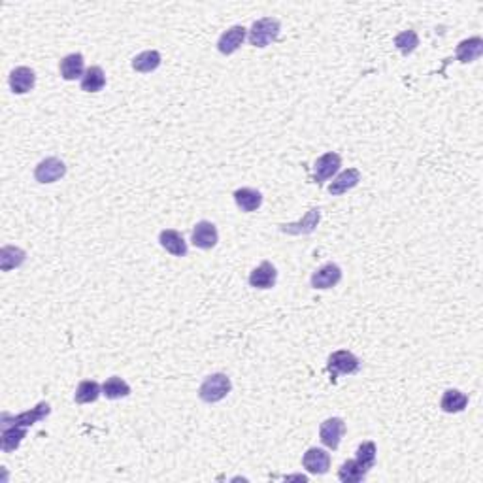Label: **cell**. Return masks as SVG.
<instances>
[{
    "label": "cell",
    "mask_w": 483,
    "mask_h": 483,
    "mask_svg": "<svg viewBox=\"0 0 483 483\" xmlns=\"http://www.w3.org/2000/svg\"><path fill=\"white\" fill-rule=\"evenodd\" d=\"M469 406V397L459 389H448L442 395L440 408L446 413H461Z\"/></svg>",
    "instance_id": "obj_20"
},
{
    "label": "cell",
    "mask_w": 483,
    "mask_h": 483,
    "mask_svg": "<svg viewBox=\"0 0 483 483\" xmlns=\"http://www.w3.org/2000/svg\"><path fill=\"white\" fill-rule=\"evenodd\" d=\"M235 200L236 206L240 208L241 212H257L261 204H263V195L257 191V189H251V187H241V189H236L235 191Z\"/></svg>",
    "instance_id": "obj_18"
},
{
    "label": "cell",
    "mask_w": 483,
    "mask_h": 483,
    "mask_svg": "<svg viewBox=\"0 0 483 483\" xmlns=\"http://www.w3.org/2000/svg\"><path fill=\"white\" fill-rule=\"evenodd\" d=\"M36 83V74L29 66H17L10 74V87L15 95H25L32 91Z\"/></svg>",
    "instance_id": "obj_14"
},
{
    "label": "cell",
    "mask_w": 483,
    "mask_h": 483,
    "mask_svg": "<svg viewBox=\"0 0 483 483\" xmlns=\"http://www.w3.org/2000/svg\"><path fill=\"white\" fill-rule=\"evenodd\" d=\"M102 395L110 400H117V398H125L130 395V385L119 376L108 377L106 382L102 384Z\"/></svg>",
    "instance_id": "obj_25"
},
{
    "label": "cell",
    "mask_w": 483,
    "mask_h": 483,
    "mask_svg": "<svg viewBox=\"0 0 483 483\" xmlns=\"http://www.w3.org/2000/svg\"><path fill=\"white\" fill-rule=\"evenodd\" d=\"M340 279H342L340 266L334 263H327L313 272L310 284H312L313 289H321V291H325V289H333L334 285L340 284Z\"/></svg>",
    "instance_id": "obj_7"
},
{
    "label": "cell",
    "mask_w": 483,
    "mask_h": 483,
    "mask_svg": "<svg viewBox=\"0 0 483 483\" xmlns=\"http://www.w3.org/2000/svg\"><path fill=\"white\" fill-rule=\"evenodd\" d=\"M100 395H102V385H99V382H95V379H83V382L78 385V389H76L74 400H76L78 404H91V402H97V400H99Z\"/></svg>",
    "instance_id": "obj_23"
},
{
    "label": "cell",
    "mask_w": 483,
    "mask_h": 483,
    "mask_svg": "<svg viewBox=\"0 0 483 483\" xmlns=\"http://www.w3.org/2000/svg\"><path fill=\"white\" fill-rule=\"evenodd\" d=\"M366 474H368V470L362 469L355 459H349L338 470V480L344 483H359L366 477Z\"/></svg>",
    "instance_id": "obj_26"
},
{
    "label": "cell",
    "mask_w": 483,
    "mask_h": 483,
    "mask_svg": "<svg viewBox=\"0 0 483 483\" xmlns=\"http://www.w3.org/2000/svg\"><path fill=\"white\" fill-rule=\"evenodd\" d=\"M159 244L174 257H185L187 255V251H189L184 236L179 235L178 230H174V228H164V230H161Z\"/></svg>",
    "instance_id": "obj_15"
},
{
    "label": "cell",
    "mask_w": 483,
    "mask_h": 483,
    "mask_svg": "<svg viewBox=\"0 0 483 483\" xmlns=\"http://www.w3.org/2000/svg\"><path fill=\"white\" fill-rule=\"evenodd\" d=\"M230 389H233L230 377L217 372V374H212L202 382L199 389V397L200 400H204L208 404H215V402H219V400L227 397Z\"/></svg>",
    "instance_id": "obj_2"
},
{
    "label": "cell",
    "mask_w": 483,
    "mask_h": 483,
    "mask_svg": "<svg viewBox=\"0 0 483 483\" xmlns=\"http://www.w3.org/2000/svg\"><path fill=\"white\" fill-rule=\"evenodd\" d=\"M66 174V166L57 157H48L38 163L34 168V178L38 184H55Z\"/></svg>",
    "instance_id": "obj_5"
},
{
    "label": "cell",
    "mask_w": 483,
    "mask_h": 483,
    "mask_svg": "<svg viewBox=\"0 0 483 483\" xmlns=\"http://www.w3.org/2000/svg\"><path fill=\"white\" fill-rule=\"evenodd\" d=\"M50 412H51L50 404H48V402H40L36 408L19 413V415L2 413V426H23V428H29V426H32L34 423L43 420V417H48Z\"/></svg>",
    "instance_id": "obj_4"
},
{
    "label": "cell",
    "mask_w": 483,
    "mask_h": 483,
    "mask_svg": "<svg viewBox=\"0 0 483 483\" xmlns=\"http://www.w3.org/2000/svg\"><path fill=\"white\" fill-rule=\"evenodd\" d=\"M302 466H304L310 474H327L331 469V455L321 448H310L302 455Z\"/></svg>",
    "instance_id": "obj_12"
},
{
    "label": "cell",
    "mask_w": 483,
    "mask_h": 483,
    "mask_svg": "<svg viewBox=\"0 0 483 483\" xmlns=\"http://www.w3.org/2000/svg\"><path fill=\"white\" fill-rule=\"evenodd\" d=\"M342 166V157L334 151H328L325 155H321L315 164H313V179L317 184H323L327 181L328 178H333L336 172L340 170Z\"/></svg>",
    "instance_id": "obj_8"
},
{
    "label": "cell",
    "mask_w": 483,
    "mask_h": 483,
    "mask_svg": "<svg viewBox=\"0 0 483 483\" xmlns=\"http://www.w3.org/2000/svg\"><path fill=\"white\" fill-rule=\"evenodd\" d=\"M25 261H27V253H25L21 248L4 246V248L0 249V266H2V270L4 272L19 268Z\"/></svg>",
    "instance_id": "obj_21"
},
{
    "label": "cell",
    "mask_w": 483,
    "mask_h": 483,
    "mask_svg": "<svg viewBox=\"0 0 483 483\" xmlns=\"http://www.w3.org/2000/svg\"><path fill=\"white\" fill-rule=\"evenodd\" d=\"M344 433H346V423L340 417H328L319 426V438L323 446L328 449H338Z\"/></svg>",
    "instance_id": "obj_6"
},
{
    "label": "cell",
    "mask_w": 483,
    "mask_h": 483,
    "mask_svg": "<svg viewBox=\"0 0 483 483\" xmlns=\"http://www.w3.org/2000/svg\"><path fill=\"white\" fill-rule=\"evenodd\" d=\"M279 30H282V25H279V21H277L276 17L257 19V21L251 25V29L248 30L249 43H251L253 48H266L268 43L277 40Z\"/></svg>",
    "instance_id": "obj_1"
},
{
    "label": "cell",
    "mask_w": 483,
    "mask_h": 483,
    "mask_svg": "<svg viewBox=\"0 0 483 483\" xmlns=\"http://www.w3.org/2000/svg\"><path fill=\"white\" fill-rule=\"evenodd\" d=\"M191 241L195 244V248L200 249H212L215 248V244L219 241V233L217 227L210 223V221H199L191 233Z\"/></svg>",
    "instance_id": "obj_9"
},
{
    "label": "cell",
    "mask_w": 483,
    "mask_h": 483,
    "mask_svg": "<svg viewBox=\"0 0 483 483\" xmlns=\"http://www.w3.org/2000/svg\"><path fill=\"white\" fill-rule=\"evenodd\" d=\"M395 46H397V50L400 51L402 55H410V53H413V51L417 50V46H420V36H417L415 30H404V32L395 36Z\"/></svg>",
    "instance_id": "obj_28"
},
{
    "label": "cell",
    "mask_w": 483,
    "mask_h": 483,
    "mask_svg": "<svg viewBox=\"0 0 483 483\" xmlns=\"http://www.w3.org/2000/svg\"><path fill=\"white\" fill-rule=\"evenodd\" d=\"M246 36H248V29L241 27V25H235V27H230V29H227L219 36L217 50L223 55H233V53L240 50L241 43L246 40Z\"/></svg>",
    "instance_id": "obj_11"
},
{
    "label": "cell",
    "mask_w": 483,
    "mask_h": 483,
    "mask_svg": "<svg viewBox=\"0 0 483 483\" xmlns=\"http://www.w3.org/2000/svg\"><path fill=\"white\" fill-rule=\"evenodd\" d=\"M359 181H361V172L357 170V168H348V170L338 174L333 184L328 185V193H331L333 197H340L344 193H348L349 189L357 187Z\"/></svg>",
    "instance_id": "obj_17"
},
{
    "label": "cell",
    "mask_w": 483,
    "mask_h": 483,
    "mask_svg": "<svg viewBox=\"0 0 483 483\" xmlns=\"http://www.w3.org/2000/svg\"><path fill=\"white\" fill-rule=\"evenodd\" d=\"M83 68H86V59H83L81 53H70V55H66V57L61 61V64H59L61 76H63V79H66V81H74V79L83 78V74H86Z\"/></svg>",
    "instance_id": "obj_16"
},
{
    "label": "cell",
    "mask_w": 483,
    "mask_h": 483,
    "mask_svg": "<svg viewBox=\"0 0 483 483\" xmlns=\"http://www.w3.org/2000/svg\"><path fill=\"white\" fill-rule=\"evenodd\" d=\"M27 434V428L23 426H2V451L12 453L21 446L23 438Z\"/></svg>",
    "instance_id": "obj_27"
},
{
    "label": "cell",
    "mask_w": 483,
    "mask_h": 483,
    "mask_svg": "<svg viewBox=\"0 0 483 483\" xmlns=\"http://www.w3.org/2000/svg\"><path fill=\"white\" fill-rule=\"evenodd\" d=\"M359 368H361V361L348 349H338L328 355L327 370L331 372L333 379L340 374H355Z\"/></svg>",
    "instance_id": "obj_3"
},
{
    "label": "cell",
    "mask_w": 483,
    "mask_h": 483,
    "mask_svg": "<svg viewBox=\"0 0 483 483\" xmlns=\"http://www.w3.org/2000/svg\"><path fill=\"white\" fill-rule=\"evenodd\" d=\"M277 270L276 266L268 261H263L253 272L249 274V285L255 289H272L276 285Z\"/></svg>",
    "instance_id": "obj_13"
},
{
    "label": "cell",
    "mask_w": 483,
    "mask_h": 483,
    "mask_svg": "<svg viewBox=\"0 0 483 483\" xmlns=\"http://www.w3.org/2000/svg\"><path fill=\"white\" fill-rule=\"evenodd\" d=\"M321 219V210L319 208H312L308 210L306 215L299 223H289V225H279V230L285 233V235L291 236H300V235H312L313 230L317 228Z\"/></svg>",
    "instance_id": "obj_10"
},
{
    "label": "cell",
    "mask_w": 483,
    "mask_h": 483,
    "mask_svg": "<svg viewBox=\"0 0 483 483\" xmlns=\"http://www.w3.org/2000/svg\"><path fill=\"white\" fill-rule=\"evenodd\" d=\"M106 86V74L100 66H89L81 78V91L99 92Z\"/></svg>",
    "instance_id": "obj_22"
},
{
    "label": "cell",
    "mask_w": 483,
    "mask_h": 483,
    "mask_svg": "<svg viewBox=\"0 0 483 483\" xmlns=\"http://www.w3.org/2000/svg\"><path fill=\"white\" fill-rule=\"evenodd\" d=\"M161 53L155 50H150V51H142L140 55H136L135 59H132V68H135L136 72H142V74H150V72L157 70L159 66H161Z\"/></svg>",
    "instance_id": "obj_24"
},
{
    "label": "cell",
    "mask_w": 483,
    "mask_h": 483,
    "mask_svg": "<svg viewBox=\"0 0 483 483\" xmlns=\"http://www.w3.org/2000/svg\"><path fill=\"white\" fill-rule=\"evenodd\" d=\"M483 53V40L480 36H474V38H469V40H462L459 46H457V59L459 63H474L476 59L482 57Z\"/></svg>",
    "instance_id": "obj_19"
},
{
    "label": "cell",
    "mask_w": 483,
    "mask_h": 483,
    "mask_svg": "<svg viewBox=\"0 0 483 483\" xmlns=\"http://www.w3.org/2000/svg\"><path fill=\"white\" fill-rule=\"evenodd\" d=\"M376 444L374 442H362L361 446L357 448V459L355 461L361 464L362 469H366L370 472V470L374 469V464H376Z\"/></svg>",
    "instance_id": "obj_29"
}]
</instances>
